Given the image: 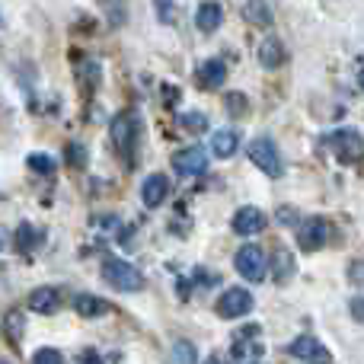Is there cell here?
Returning <instances> with one entry per match:
<instances>
[{"label":"cell","instance_id":"cell-1","mask_svg":"<svg viewBox=\"0 0 364 364\" xmlns=\"http://www.w3.org/2000/svg\"><path fill=\"white\" fill-rule=\"evenodd\" d=\"M102 278L119 291H141L144 288L141 269H134V265L125 262V259H106V262H102Z\"/></svg>","mask_w":364,"mask_h":364},{"label":"cell","instance_id":"cell-2","mask_svg":"<svg viewBox=\"0 0 364 364\" xmlns=\"http://www.w3.org/2000/svg\"><path fill=\"white\" fill-rule=\"evenodd\" d=\"M250 160L265 173V176H282L284 166H282V154H278L275 141L269 138H256L250 144Z\"/></svg>","mask_w":364,"mask_h":364},{"label":"cell","instance_id":"cell-3","mask_svg":"<svg viewBox=\"0 0 364 364\" xmlns=\"http://www.w3.org/2000/svg\"><path fill=\"white\" fill-rule=\"evenodd\" d=\"M233 265H237V272L246 278V282H262L265 278V256L262 250H259L256 243H246L243 250L237 252V259H233Z\"/></svg>","mask_w":364,"mask_h":364},{"label":"cell","instance_id":"cell-4","mask_svg":"<svg viewBox=\"0 0 364 364\" xmlns=\"http://www.w3.org/2000/svg\"><path fill=\"white\" fill-rule=\"evenodd\" d=\"M214 310H218V316H224V320H237V316H243L252 310V294L243 288H227L224 294L218 297Z\"/></svg>","mask_w":364,"mask_h":364},{"label":"cell","instance_id":"cell-5","mask_svg":"<svg viewBox=\"0 0 364 364\" xmlns=\"http://www.w3.org/2000/svg\"><path fill=\"white\" fill-rule=\"evenodd\" d=\"M329 224L323 218H307L301 227H297V246H301L304 252H314V250H320V246H326V240H329Z\"/></svg>","mask_w":364,"mask_h":364},{"label":"cell","instance_id":"cell-6","mask_svg":"<svg viewBox=\"0 0 364 364\" xmlns=\"http://www.w3.org/2000/svg\"><path fill=\"white\" fill-rule=\"evenodd\" d=\"M288 352L294 355V358L310 361V364H329V361H333L329 348L323 346L320 339H314V336H297V339L288 346Z\"/></svg>","mask_w":364,"mask_h":364},{"label":"cell","instance_id":"cell-7","mask_svg":"<svg viewBox=\"0 0 364 364\" xmlns=\"http://www.w3.org/2000/svg\"><path fill=\"white\" fill-rule=\"evenodd\" d=\"M134 125H138V122H134L132 112H119L112 119V128H109V132H112L115 147L125 154L128 164H132V151H134Z\"/></svg>","mask_w":364,"mask_h":364},{"label":"cell","instance_id":"cell-8","mask_svg":"<svg viewBox=\"0 0 364 364\" xmlns=\"http://www.w3.org/2000/svg\"><path fill=\"white\" fill-rule=\"evenodd\" d=\"M326 147L329 151H336V157L339 160H352L361 154V134L352 132V128H342V132H333L326 138Z\"/></svg>","mask_w":364,"mask_h":364},{"label":"cell","instance_id":"cell-9","mask_svg":"<svg viewBox=\"0 0 364 364\" xmlns=\"http://www.w3.org/2000/svg\"><path fill=\"white\" fill-rule=\"evenodd\" d=\"M265 224H269V218H265L259 208H240V211L233 214V230H237L240 237H256V233L265 230Z\"/></svg>","mask_w":364,"mask_h":364},{"label":"cell","instance_id":"cell-10","mask_svg":"<svg viewBox=\"0 0 364 364\" xmlns=\"http://www.w3.org/2000/svg\"><path fill=\"white\" fill-rule=\"evenodd\" d=\"M173 166H176V173H182V176H198L208 166V154L201 151L198 144L186 147V151H179L176 157H173Z\"/></svg>","mask_w":364,"mask_h":364},{"label":"cell","instance_id":"cell-11","mask_svg":"<svg viewBox=\"0 0 364 364\" xmlns=\"http://www.w3.org/2000/svg\"><path fill=\"white\" fill-rule=\"evenodd\" d=\"M224 77H227V64L220 58H211V61L198 64V70H195V83L201 90H218L224 83Z\"/></svg>","mask_w":364,"mask_h":364},{"label":"cell","instance_id":"cell-12","mask_svg":"<svg viewBox=\"0 0 364 364\" xmlns=\"http://www.w3.org/2000/svg\"><path fill=\"white\" fill-rule=\"evenodd\" d=\"M166 195H170V179L160 176V173L147 176L144 186H141V201H144L147 208H160L166 201Z\"/></svg>","mask_w":364,"mask_h":364},{"label":"cell","instance_id":"cell-13","mask_svg":"<svg viewBox=\"0 0 364 364\" xmlns=\"http://www.w3.org/2000/svg\"><path fill=\"white\" fill-rule=\"evenodd\" d=\"M237 147H240V134L233 132V128H220V132L211 134V154L214 157L227 160V157L237 154Z\"/></svg>","mask_w":364,"mask_h":364},{"label":"cell","instance_id":"cell-14","mask_svg":"<svg viewBox=\"0 0 364 364\" xmlns=\"http://www.w3.org/2000/svg\"><path fill=\"white\" fill-rule=\"evenodd\" d=\"M220 19H224V10H220V4H214V0L201 4L198 13H195V26H198V32H214L220 26Z\"/></svg>","mask_w":364,"mask_h":364},{"label":"cell","instance_id":"cell-15","mask_svg":"<svg viewBox=\"0 0 364 364\" xmlns=\"http://www.w3.org/2000/svg\"><path fill=\"white\" fill-rule=\"evenodd\" d=\"M29 307L36 310V314H55V310L61 307V297H58L55 288H36L29 294Z\"/></svg>","mask_w":364,"mask_h":364},{"label":"cell","instance_id":"cell-16","mask_svg":"<svg viewBox=\"0 0 364 364\" xmlns=\"http://www.w3.org/2000/svg\"><path fill=\"white\" fill-rule=\"evenodd\" d=\"M74 310L80 316H87V320H96V316H102L109 310V304L102 301V297H96V294H77L74 297Z\"/></svg>","mask_w":364,"mask_h":364},{"label":"cell","instance_id":"cell-17","mask_svg":"<svg viewBox=\"0 0 364 364\" xmlns=\"http://www.w3.org/2000/svg\"><path fill=\"white\" fill-rule=\"evenodd\" d=\"M259 61H262L265 68H282V61H284V48H282V42H278L275 36L265 38V42H262V48H259Z\"/></svg>","mask_w":364,"mask_h":364},{"label":"cell","instance_id":"cell-18","mask_svg":"<svg viewBox=\"0 0 364 364\" xmlns=\"http://www.w3.org/2000/svg\"><path fill=\"white\" fill-rule=\"evenodd\" d=\"M36 246H38V233L32 230L29 224H19V230H16V250L29 252V250H36Z\"/></svg>","mask_w":364,"mask_h":364},{"label":"cell","instance_id":"cell-19","mask_svg":"<svg viewBox=\"0 0 364 364\" xmlns=\"http://www.w3.org/2000/svg\"><path fill=\"white\" fill-rule=\"evenodd\" d=\"M246 16H250L252 23H259V26H269L272 23L269 6H265L262 0H250V6H246Z\"/></svg>","mask_w":364,"mask_h":364},{"label":"cell","instance_id":"cell-20","mask_svg":"<svg viewBox=\"0 0 364 364\" xmlns=\"http://www.w3.org/2000/svg\"><path fill=\"white\" fill-rule=\"evenodd\" d=\"M179 122H182V128H188V132H195V134L208 128V115L205 112H186Z\"/></svg>","mask_w":364,"mask_h":364},{"label":"cell","instance_id":"cell-21","mask_svg":"<svg viewBox=\"0 0 364 364\" xmlns=\"http://www.w3.org/2000/svg\"><path fill=\"white\" fill-rule=\"evenodd\" d=\"M275 269H278V282H288L291 272H294V259L288 252H275Z\"/></svg>","mask_w":364,"mask_h":364},{"label":"cell","instance_id":"cell-22","mask_svg":"<svg viewBox=\"0 0 364 364\" xmlns=\"http://www.w3.org/2000/svg\"><path fill=\"white\" fill-rule=\"evenodd\" d=\"M26 164H29L36 173H55V160H51L48 154H29Z\"/></svg>","mask_w":364,"mask_h":364},{"label":"cell","instance_id":"cell-23","mask_svg":"<svg viewBox=\"0 0 364 364\" xmlns=\"http://www.w3.org/2000/svg\"><path fill=\"white\" fill-rule=\"evenodd\" d=\"M32 364H64V358H61V352H55V348H38Z\"/></svg>","mask_w":364,"mask_h":364},{"label":"cell","instance_id":"cell-24","mask_svg":"<svg viewBox=\"0 0 364 364\" xmlns=\"http://www.w3.org/2000/svg\"><path fill=\"white\" fill-rule=\"evenodd\" d=\"M68 160H70L74 166H83V164H87V154H83V147L77 144V141L68 147Z\"/></svg>","mask_w":364,"mask_h":364},{"label":"cell","instance_id":"cell-25","mask_svg":"<svg viewBox=\"0 0 364 364\" xmlns=\"http://www.w3.org/2000/svg\"><path fill=\"white\" fill-rule=\"evenodd\" d=\"M176 355H179V364H195L192 346H188V342H176Z\"/></svg>","mask_w":364,"mask_h":364},{"label":"cell","instance_id":"cell-26","mask_svg":"<svg viewBox=\"0 0 364 364\" xmlns=\"http://www.w3.org/2000/svg\"><path fill=\"white\" fill-rule=\"evenodd\" d=\"M348 278H352L355 284H364V259H361V262H352V265H348Z\"/></svg>","mask_w":364,"mask_h":364},{"label":"cell","instance_id":"cell-27","mask_svg":"<svg viewBox=\"0 0 364 364\" xmlns=\"http://www.w3.org/2000/svg\"><path fill=\"white\" fill-rule=\"evenodd\" d=\"M352 316L364 323V297H352Z\"/></svg>","mask_w":364,"mask_h":364},{"label":"cell","instance_id":"cell-28","mask_svg":"<svg viewBox=\"0 0 364 364\" xmlns=\"http://www.w3.org/2000/svg\"><path fill=\"white\" fill-rule=\"evenodd\" d=\"M208 364H224V361H220V358H211V361H208Z\"/></svg>","mask_w":364,"mask_h":364},{"label":"cell","instance_id":"cell-29","mask_svg":"<svg viewBox=\"0 0 364 364\" xmlns=\"http://www.w3.org/2000/svg\"><path fill=\"white\" fill-rule=\"evenodd\" d=\"M358 80H361V90H364V70H361V77H358Z\"/></svg>","mask_w":364,"mask_h":364},{"label":"cell","instance_id":"cell-30","mask_svg":"<svg viewBox=\"0 0 364 364\" xmlns=\"http://www.w3.org/2000/svg\"><path fill=\"white\" fill-rule=\"evenodd\" d=\"M0 250H4V243H0Z\"/></svg>","mask_w":364,"mask_h":364},{"label":"cell","instance_id":"cell-31","mask_svg":"<svg viewBox=\"0 0 364 364\" xmlns=\"http://www.w3.org/2000/svg\"><path fill=\"white\" fill-rule=\"evenodd\" d=\"M252 364H256V361H252Z\"/></svg>","mask_w":364,"mask_h":364}]
</instances>
